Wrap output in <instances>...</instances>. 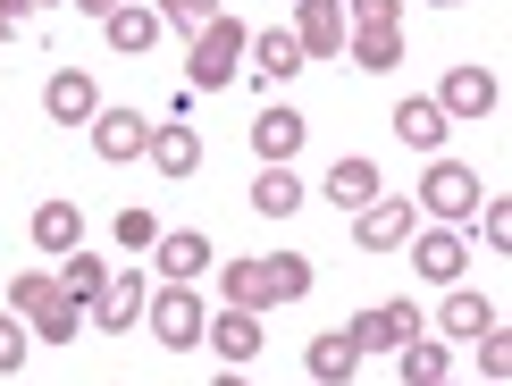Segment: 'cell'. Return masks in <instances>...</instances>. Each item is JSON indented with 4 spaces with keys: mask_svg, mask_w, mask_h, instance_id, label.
I'll list each match as a JSON object with an SVG mask.
<instances>
[{
    "mask_svg": "<svg viewBox=\"0 0 512 386\" xmlns=\"http://www.w3.org/2000/svg\"><path fill=\"white\" fill-rule=\"evenodd\" d=\"M479 202H487V185H479V168H462V160H429V177H420V193H412V210H429L437 227H471L479 219Z\"/></svg>",
    "mask_w": 512,
    "mask_h": 386,
    "instance_id": "1",
    "label": "cell"
},
{
    "mask_svg": "<svg viewBox=\"0 0 512 386\" xmlns=\"http://www.w3.org/2000/svg\"><path fill=\"white\" fill-rule=\"evenodd\" d=\"M244 42H252V26L219 9V17L194 34V68H185V84H194V93H227V84L244 76Z\"/></svg>",
    "mask_w": 512,
    "mask_h": 386,
    "instance_id": "2",
    "label": "cell"
},
{
    "mask_svg": "<svg viewBox=\"0 0 512 386\" xmlns=\"http://www.w3.org/2000/svg\"><path fill=\"white\" fill-rule=\"evenodd\" d=\"M143 328H152L168 353H194V345H202V328H210V303H202L194 286H152V303H143Z\"/></svg>",
    "mask_w": 512,
    "mask_h": 386,
    "instance_id": "3",
    "label": "cell"
},
{
    "mask_svg": "<svg viewBox=\"0 0 512 386\" xmlns=\"http://www.w3.org/2000/svg\"><path fill=\"white\" fill-rule=\"evenodd\" d=\"M437 110H445V126H479V118H496V101H504V84H496V68H479V59H462L454 76L437 84Z\"/></svg>",
    "mask_w": 512,
    "mask_h": 386,
    "instance_id": "4",
    "label": "cell"
},
{
    "mask_svg": "<svg viewBox=\"0 0 512 386\" xmlns=\"http://www.w3.org/2000/svg\"><path fill=\"white\" fill-rule=\"evenodd\" d=\"M202 345L219 353L227 370H244V361H261L269 328H261V311H236V303H219V311H210V328H202Z\"/></svg>",
    "mask_w": 512,
    "mask_h": 386,
    "instance_id": "5",
    "label": "cell"
},
{
    "mask_svg": "<svg viewBox=\"0 0 512 386\" xmlns=\"http://www.w3.org/2000/svg\"><path fill=\"white\" fill-rule=\"evenodd\" d=\"M84 135H93V152L110 160V168H126V160H143V143H152V118H143V110H118V101H101Z\"/></svg>",
    "mask_w": 512,
    "mask_h": 386,
    "instance_id": "6",
    "label": "cell"
},
{
    "mask_svg": "<svg viewBox=\"0 0 512 386\" xmlns=\"http://www.w3.org/2000/svg\"><path fill=\"white\" fill-rule=\"evenodd\" d=\"M412 193H378L370 210H353V244L361 252H395V244H412Z\"/></svg>",
    "mask_w": 512,
    "mask_h": 386,
    "instance_id": "7",
    "label": "cell"
},
{
    "mask_svg": "<svg viewBox=\"0 0 512 386\" xmlns=\"http://www.w3.org/2000/svg\"><path fill=\"white\" fill-rule=\"evenodd\" d=\"M412 269L429 277V286H462V269H471L462 227H412Z\"/></svg>",
    "mask_w": 512,
    "mask_h": 386,
    "instance_id": "8",
    "label": "cell"
},
{
    "mask_svg": "<svg viewBox=\"0 0 512 386\" xmlns=\"http://www.w3.org/2000/svg\"><path fill=\"white\" fill-rule=\"evenodd\" d=\"M303 59H345V0H286Z\"/></svg>",
    "mask_w": 512,
    "mask_h": 386,
    "instance_id": "9",
    "label": "cell"
},
{
    "mask_svg": "<svg viewBox=\"0 0 512 386\" xmlns=\"http://www.w3.org/2000/svg\"><path fill=\"white\" fill-rule=\"evenodd\" d=\"M387 126H395V143H403V152H420V160H437V152H445V135H454V126H445V110H437L429 93H403Z\"/></svg>",
    "mask_w": 512,
    "mask_h": 386,
    "instance_id": "10",
    "label": "cell"
},
{
    "mask_svg": "<svg viewBox=\"0 0 512 386\" xmlns=\"http://www.w3.org/2000/svg\"><path fill=\"white\" fill-rule=\"evenodd\" d=\"M143 303H152V286H143V269H110V286H101V303L84 311V328H110V336H126L143 319Z\"/></svg>",
    "mask_w": 512,
    "mask_h": 386,
    "instance_id": "11",
    "label": "cell"
},
{
    "mask_svg": "<svg viewBox=\"0 0 512 386\" xmlns=\"http://www.w3.org/2000/svg\"><path fill=\"white\" fill-rule=\"evenodd\" d=\"M152 269H160V286H194V277L210 269V235L202 227H160Z\"/></svg>",
    "mask_w": 512,
    "mask_h": 386,
    "instance_id": "12",
    "label": "cell"
},
{
    "mask_svg": "<svg viewBox=\"0 0 512 386\" xmlns=\"http://www.w3.org/2000/svg\"><path fill=\"white\" fill-rule=\"evenodd\" d=\"M303 135H311V118L286 110V101H269V110L252 118V152H261V168H286L294 152H303Z\"/></svg>",
    "mask_w": 512,
    "mask_h": 386,
    "instance_id": "13",
    "label": "cell"
},
{
    "mask_svg": "<svg viewBox=\"0 0 512 386\" xmlns=\"http://www.w3.org/2000/svg\"><path fill=\"white\" fill-rule=\"evenodd\" d=\"M26 235H34V252H42V261H59V252H76V244H84V210L68 202V193H51V202H34Z\"/></svg>",
    "mask_w": 512,
    "mask_h": 386,
    "instance_id": "14",
    "label": "cell"
},
{
    "mask_svg": "<svg viewBox=\"0 0 512 386\" xmlns=\"http://www.w3.org/2000/svg\"><path fill=\"white\" fill-rule=\"evenodd\" d=\"M42 110H51V126H93V110H101V84L84 76V68H59L51 84H42Z\"/></svg>",
    "mask_w": 512,
    "mask_h": 386,
    "instance_id": "15",
    "label": "cell"
},
{
    "mask_svg": "<svg viewBox=\"0 0 512 386\" xmlns=\"http://www.w3.org/2000/svg\"><path fill=\"white\" fill-rule=\"evenodd\" d=\"M143 160H152L160 177H194V168H202V135H194V126H177V118H152Z\"/></svg>",
    "mask_w": 512,
    "mask_h": 386,
    "instance_id": "16",
    "label": "cell"
},
{
    "mask_svg": "<svg viewBox=\"0 0 512 386\" xmlns=\"http://www.w3.org/2000/svg\"><path fill=\"white\" fill-rule=\"evenodd\" d=\"M244 51H252V76H261V84H286V76H303V68H311L303 42H294V26H261Z\"/></svg>",
    "mask_w": 512,
    "mask_h": 386,
    "instance_id": "17",
    "label": "cell"
},
{
    "mask_svg": "<svg viewBox=\"0 0 512 386\" xmlns=\"http://www.w3.org/2000/svg\"><path fill=\"white\" fill-rule=\"evenodd\" d=\"M429 328H437V336H454V345H471V336H487V328H504V319H496V303H487V294H471V286H454V294H445V311L429 319Z\"/></svg>",
    "mask_w": 512,
    "mask_h": 386,
    "instance_id": "18",
    "label": "cell"
},
{
    "mask_svg": "<svg viewBox=\"0 0 512 386\" xmlns=\"http://www.w3.org/2000/svg\"><path fill=\"white\" fill-rule=\"evenodd\" d=\"M101 34H110V51H118V59H152V42H160V17L143 9V0H118V9L101 17Z\"/></svg>",
    "mask_w": 512,
    "mask_h": 386,
    "instance_id": "19",
    "label": "cell"
},
{
    "mask_svg": "<svg viewBox=\"0 0 512 386\" xmlns=\"http://www.w3.org/2000/svg\"><path fill=\"white\" fill-rule=\"evenodd\" d=\"M328 202L345 210V219H353V210H370V202H378V160L336 152V168H328Z\"/></svg>",
    "mask_w": 512,
    "mask_h": 386,
    "instance_id": "20",
    "label": "cell"
},
{
    "mask_svg": "<svg viewBox=\"0 0 512 386\" xmlns=\"http://www.w3.org/2000/svg\"><path fill=\"white\" fill-rule=\"evenodd\" d=\"M303 370H311V386H353V378H361V353H353V336H345V328H328V336H311V353H303Z\"/></svg>",
    "mask_w": 512,
    "mask_h": 386,
    "instance_id": "21",
    "label": "cell"
},
{
    "mask_svg": "<svg viewBox=\"0 0 512 386\" xmlns=\"http://www.w3.org/2000/svg\"><path fill=\"white\" fill-rule=\"evenodd\" d=\"M51 277H59V294H68V303L93 311V303H101V286H110V261L76 244V252H59V269H51Z\"/></svg>",
    "mask_w": 512,
    "mask_h": 386,
    "instance_id": "22",
    "label": "cell"
},
{
    "mask_svg": "<svg viewBox=\"0 0 512 386\" xmlns=\"http://www.w3.org/2000/svg\"><path fill=\"white\" fill-rule=\"evenodd\" d=\"M219 303H236V311H277L269 261H227V269H219Z\"/></svg>",
    "mask_w": 512,
    "mask_h": 386,
    "instance_id": "23",
    "label": "cell"
},
{
    "mask_svg": "<svg viewBox=\"0 0 512 386\" xmlns=\"http://www.w3.org/2000/svg\"><path fill=\"white\" fill-rule=\"evenodd\" d=\"M345 51L361 76H387V68H403V26H361V34H345Z\"/></svg>",
    "mask_w": 512,
    "mask_h": 386,
    "instance_id": "24",
    "label": "cell"
},
{
    "mask_svg": "<svg viewBox=\"0 0 512 386\" xmlns=\"http://www.w3.org/2000/svg\"><path fill=\"white\" fill-rule=\"evenodd\" d=\"M395 370H403V386H445V336L420 328L412 345H395Z\"/></svg>",
    "mask_w": 512,
    "mask_h": 386,
    "instance_id": "25",
    "label": "cell"
},
{
    "mask_svg": "<svg viewBox=\"0 0 512 386\" xmlns=\"http://www.w3.org/2000/svg\"><path fill=\"white\" fill-rule=\"evenodd\" d=\"M252 210H261V219H294V210H303V177H294V168H261V177H252Z\"/></svg>",
    "mask_w": 512,
    "mask_h": 386,
    "instance_id": "26",
    "label": "cell"
},
{
    "mask_svg": "<svg viewBox=\"0 0 512 386\" xmlns=\"http://www.w3.org/2000/svg\"><path fill=\"white\" fill-rule=\"evenodd\" d=\"M34 345H76V328H84V303H68V294H51V303H42L34 319Z\"/></svg>",
    "mask_w": 512,
    "mask_h": 386,
    "instance_id": "27",
    "label": "cell"
},
{
    "mask_svg": "<svg viewBox=\"0 0 512 386\" xmlns=\"http://www.w3.org/2000/svg\"><path fill=\"white\" fill-rule=\"evenodd\" d=\"M269 294H277V311L311 294V261H303V252H269Z\"/></svg>",
    "mask_w": 512,
    "mask_h": 386,
    "instance_id": "28",
    "label": "cell"
},
{
    "mask_svg": "<svg viewBox=\"0 0 512 386\" xmlns=\"http://www.w3.org/2000/svg\"><path fill=\"white\" fill-rule=\"evenodd\" d=\"M51 294H59V277H51V269H17V277H9V311H17V319H34Z\"/></svg>",
    "mask_w": 512,
    "mask_h": 386,
    "instance_id": "29",
    "label": "cell"
},
{
    "mask_svg": "<svg viewBox=\"0 0 512 386\" xmlns=\"http://www.w3.org/2000/svg\"><path fill=\"white\" fill-rule=\"evenodd\" d=\"M345 336H353V353H361V361H370V353H395L387 311H353V319H345Z\"/></svg>",
    "mask_w": 512,
    "mask_h": 386,
    "instance_id": "30",
    "label": "cell"
},
{
    "mask_svg": "<svg viewBox=\"0 0 512 386\" xmlns=\"http://www.w3.org/2000/svg\"><path fill=\"white\" fill-rule=\"evenodd\" d=\"M26 353H34V328L17 311H0V378H17L26 370Z\"/></svg>",
    "mask_w": 512,
    "mask_h": 386,
    "instance_id": "31",
    "label": "cell"
},
{
    "mask_svg": "<svg viewBox=\"0 0 512 386\" xmlns=\"http://www.w3.org/2000/svg\"><path fill=\"white\" fill-rule=\"evenodd\" d=\"M479 235H487V252H512V202H504V193L479 202Z\"/></svg>",
    "mask_w": 512,
    "mask_h": 386,
    "instance_id": "32",
    "label": "cell"
},
{
    "mask_svg": "<svg viewBox=\"0 0 512 386\" xmlns=\"http://www.w3.org/2000/svg\"><path fill=\"white\" fill-rule=\"evenodd\" d=\"M361 26H403V0H345V34Z\"/></svg>",
    "mask_w": 512,
    "mask_h": 386,
    "instance_id": "33",
    "label": "cell"
},
{
    "mask_svg": "<svg viewBox=\"0 0 512 386\" xmlns=\"http://www.w3.org/2000/svg\"><path fill=\"white\" fill-rule=\"evenodd\" d=\"M160 244V219L152 210H118V252H152Z\"/></svg>",
    "mask_w": 512,
    "mask_h": 386,
    "instance_id": "34",
    "label": "cell"
},
{
    "mask_svg": "<svg viewBox=\"0 0 512 386\" xmlns=\"http://www.w3.org/2000/svg\"><path fill=\"white\" fill-rule=\"evenodd\" d=\"M152 17H160V26H185V34H202L219 9H202V0H152Z\"/></svg>",
    "mask_w": 512,
    "mask_h": 386,
    "instance_id": "35",
    "label": "cell"
},
{
    "mask_svg": "<svg viewBox=\"0 0 512 386\" xmlns=\"http://www.w3.org/2000/svg\"><path fill=\"white\" fill-rule=\"evenodd\" d=\"M378 311H387V328H395V345H412V336L429 328V311H420L412 294H395V303H378Z\"/></svg>",
    "mask_w": 512,
    "mask_h": 386,
    "instance_id": "36",
    "label": "cell"
},
{
    "mask_svg": "<svg viewBox=\"0 0 512 386\" xmlns=\"http://www.w3.org/2000/svg\"><path fill=\"white\" fill-rule=\"evenodd\" d=\"M471 345H479V378H504V370H512V345H504V328L471 336Z\"/></svg>",
    "mask_w": 512,
    "mask_h": 386,
    "instance_id": "37",
    "label": "cell"
},
{
    "mask_svg": "<svg viewBox=\"0 0 512 386\" xmlns=\"http://www.w3.org/2000/svg\"><path fill=\"white\" fill-rule=\"evenodd\" d=\"M17 34H26V9H17V0H0V51H9Z\"/></svg>",
    "mask_w": 512,
    "mask_h": 386,
    "instance_id": "38",
    "label": "cell"
},
{
    "mask_svg": "<svg viewBox=\"0 0 512 386\" xmlns=\"http://www.w3.org/2000/svg\"><path fill=\"white\" fill-rule=\"evenodd\" d=\"M76 9H84V17H110V9H118V0H76Z\"/></svg>",
    "mask_w": 512,
    "mask_h": 386,
    "instance_id": "39",
    "label": "cell"
},
{
    "mask_svg": "<svg viewBox=\"0 0 512 386\" xmlns=\"http://www.w3.org/2000/svg\"><path fill=\"white\" fill-rule=\"evenodd\" d=\"M210 386H252V378H244V370H219V378H210Z\"/></svg>",
    "mask_w": 512,
    "mask_h": 386,
    "instance_id": "40",
    "label": "cell"
},
{
    "mask_svg": "<svg viewBox=\"0 0 512 386\" xmlns=\"http://www.w3.org/2000/svg\"><path fill=\"white\" fill-rule=\"evenodd\" d=\"M17 9H26V17H34V9H59V0H17Z\"/></svg>",
    "mask_w": 512,
    "mask_h": 386,
    "instance_id": "41",
    "label": "cell"
},
{
    "mask_svg": "<svg viewBox=\"0 0 512 386\" xmlns=\"http://www.w3.org/2000/svg\"><path fill=\"white\" fill-rule=\"evenodd\" d=\"M429 9H462V0H429Z\"/></svg>",
    "mask_w": 512,
    "mask_h": 386,
    "instance_id": "42",
    "label": "cell"
},
{
    "mask_svg": "<svg viewBox=\"0 0 512 386\" xmlns=\"http://www.w3.org/2000/svg\"><path fill=\"white\" fill-rule=\"evenodd\" d=\"M202 9H219V0H202Z\"/></svg>",
    "mask_w": 512,
    "mask_h": 386,
    "instance_id": "43",
    "label": "cell"
},
{
    "mask_svg": "<svg viewBox=\"0 0 512 386\" xmlns=\"http://www.w3.org/2000/svg\"><path fill=\"white\" fill-rule=\"evenodd\" d=\"M445 386H454V378H445Z\"/></svg>",
    "mask_w": 512,
    "mask_h": 386,
    "instance_id": "44",
    "label": "cell"
}]
</instances>
